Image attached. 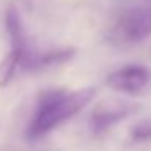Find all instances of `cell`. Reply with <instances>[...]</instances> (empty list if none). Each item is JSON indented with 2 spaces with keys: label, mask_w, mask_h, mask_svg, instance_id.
I'll return each mask as SVG.
<instances>
[{
  "label": "cell",
  "mask_w": 151,
  "mask_h": 151,
  "mask_svg": "<svg viewBox=\"0 0 151 151\" xmlns=\"http://www.w3.org/2000/svg\"><path fill=\"white\" fill-rule=\"evenodd\" d=\"M140 111L138 104H130V102H104V104L98 106L91 115V130L94 135H102L109 132L115 124L122 122L127 119L128 115L135 114Z\"/></svg>",
  "instance_id": "obj_4"
},
{
  "label": "cell",
  "mask_w": 151,
  "mask_h": 151,
  "mask_svg": "<svg viewBox=\"0 0 151 151\" xmlns=\"http://www.w3.org/2000/svg\"><path fill=\"white\" fill-rule=\"evenodd\" d=\"M151 140V117L140 120L130 132L132 143H145Z\"/></svg>",
  "instance_id": "obj_8"
},
{
  "label": "cell",
  "mask_w": 151,
  "mask_h": 151,
  "mask_svg": "<svg viewBox=\"0 0 151 151\" xmlns=\"http://www.w3.org/2000/svg\"><path fill=\"white\" fill-rule=\"evenodd\" d=\"M20 62H21V52L17 49H12L0 60V88H5V86L10 85L18 67H20Z\"/></svg>",
  "instance_id": "obj_7"
},
{
  "label": "cell",
  "mask_w": 151,
  "mask_h": 151,
  "mask_svg": "<svg viewBox=\"0 0 151 151\" xmlns=\"http://www.w3.org/2000/svg\"><path fill=\"white\" fill-rule=\"evenodd\" d=\"M111 89L127 96H146L151 94V68L145 65H125L112 72L106 80Z\"/></svg>",
  "instance_id": "obj_3"
},
{
  "label": "cell",
  "mask_w": 151,
  "mask_h": 151,
  "mask_svg": "<svg viewBox=\"0 0 151 151\" xmlns=\"http://www.w3.org/2000/svg\"><path fill=\"white\" fill-rule=\"evenodd\" d=\"M75 55V49H54L47 50V52H36L34 50L33 55L29 57L24 68L34 70V68H46V67H54V65H62V63L68 62Z\"/></svg>",
  "instance_id": "obj_6"
},
{
  "label": "cell",
  "mask_w": 151,
  "mask_h": 151,
  "mask_svg": "<svg viewBox=\"0 0 151 151\" xmlns=\"http://www.w3.org/2000/svg\"><path fill=\"white\" fill-rule=\"evenodd\" d=\"M5 26H7L8 36H10V41H12V49H17L21 52L20 65H23L31 57V54L34 50L29 47L26 31H24L23 21H21V17H20V12L15 7H10L7 10V13H5Z\"/></svg>",
  "instance_id": "obj_5"
},
{
  "label": "cell",
  "mask_w": 151,
  "mask_h": 151,
  "mask_svg": "<svg viewBox=\"0 0 151 151\" xmlns=\"http://www.w3.org/2000/svg\"><path fill=\"white\" fill-rule=\"evenodd\" d=\"M112 36L119 42L135 44L151 36V0L124 10L112 26Z\"/></svg>",
  "instance_id": "obj_2"
},
{
  "label": "cell",
  "mask_w": 151,
  "mask_h": 151,
  "mask_svg": "<svg viewBox=\"0 0 151 151\" xmlns=\"http://www.w3.org/2000/svg\"><path fill=\"white\" fill-rule=\"evenodd\" d=\"M96 89L93 86L75 91L46 89L37 96L36 111L26 128L28 140H36L49 133L60 124L76 115L93 101Z\"/></svg>",
  "instance_id": "obj_1"
}]
</instances>
